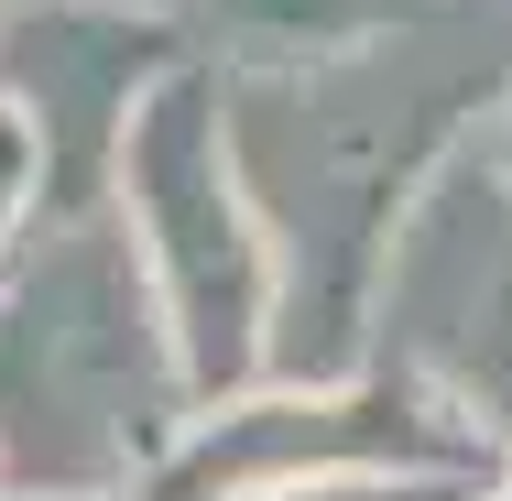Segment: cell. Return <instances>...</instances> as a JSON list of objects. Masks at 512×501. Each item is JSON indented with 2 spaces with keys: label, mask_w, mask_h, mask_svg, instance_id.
<instances>
[{
  "label": "cell",
  "mask_w": 512,
  "mask_h": 501,
  "mask_svg": "<svg viewBox=\"0 0 512 501\" xmlns=\"http://www.w3.org/2000/svg\"><path fill=\"white\" fill-rule=\"evenodd\" d=\"M491 338H502V360H512V284H502V305H491Z\"/></svg>",
  "instance_id": "obj_10"
},
{
  "label": "cell",
  "mask_w": 512,
  "mask_h": 501,
  "mask_svg": "<svg viewBox=\"0 0 512 501\" xmlns=\"http://www.w3.org/2000/svg\"><path fill=\"white\" fill-rule=\"evenodd\" d=\"M480 153H491V175H502V197H512V88H502V109H491V142H480Z\"/></svg>",
  "instance_id": "obj_9"
},
{
  "label": "cell",
  "mask_w": 512,
  "mask_h": 501,
  "mask_svg": "<svg viewBox=\"0 0 512 501\" xmlns=\"http://www.w3.org/2000/svg\"><path fill=\"white\" fill-rule=\"evenodd\" d=\"M207 11L240 44H262L273 66H349L425 22V0H207Z\"/></svg>",
  "instance_id": "obj_6"
},
{
  "label": "cell",
  "mask_w": 512,
  "mask_h": 501,
  "mask_svg": "<svg viewBox=\"0 0 512 501\" xmlns=\"http://www.w3.org/2000/svg\"><path fill=\"white\" fill-rule=\"evenodd\" d=\"M469 120V88H404L393 44L349 66H240L229 77V153L284 262V338L273 382H349L371 284L393 229L436 175V142Z\"/></svg>",
  "instance_id": "obj_1"
},
{
  "label": "cell",
  "mask_w": 512,
  "mask_h": 501,
  "mask_svg": "<svg viewBox=\"0 0 512 501\" xmlns=\"http://www.w3.org/2000/svg\"><path fill=\"white\" fill-rule=\"evenodd\" d=\"M0 501H22V491H0Z\"/></svg>",
  "instance_id": "obj_12"
},
{
  "label": "cell",
  "mask_w": 512,
  "mask_h": 501,
  "mask_svg": "<svg viewBox=\"0 0 512 501\" xmlns=\"http://www.w3.org/2000/svg\"><path fill=\"white\" fill-rule=\"evenodd\" d=\"M186 55L164 0H0V99L55 142V218H109L131 109Z\"/></svg>",
  "instance_id": "obj_5"
},
{
  "label": "cell",
  "mask_w": 512,
  "mask_h": 501,
  "mask_svg": "<svg viewBox=\"0 0 512 501\" xmlns=\"http://www.w3.org/2000/svg\"><path fill=\"white\" fill-rule=\"evenodd\" d=\"M33 218H55V142H44L22 109L0 99V273L22 262Z\"/></svg>",
  "instance_id": "obj_7"
},
{
  "label": "cell",
  "mask_w": 512,
  "mask_h": 501,
  "mask_svg": "<svg viewBox=\"0 0 512 501\" xmlns=\"http://www.w3.org/2000/svg\"><path fill=\"white\" fill-rule=\"evenodd\" d=\"M480 480H316V491H273V501H458Z\"/></svg>",
  "instance_id": "obj_8"
},
{
  "label": "cell",
  "mask_w": 512,
  "mask_h": 501,
  "mask_svg": "<svg viewBox=\"0 0 512 501\" xmlns=\"http://www.w3.org/2000/svg\"><path fill=\"white\" fill-rule=\"evenodd\" d=\"M458 501H512V469H502V480H480V491H458Z\"/></svg>",
  "instance_id": "obj_11"
},
{
  "label": "cell",
  "mask_w": 512,
  "mask_h": 501,
  "mask_svg": "<svg viewBox=\"0 0 512 501\" xmlns=\"http://www.w3.org/2000/svg\"><path fill=\"white\" fill-rule=\"evenodd\" d=\"M186 371L120 218H55L0 273V491L120 501L186 436Z\"/></svg>",
  "instance_id": "obj_2"
},
{
  "label": "cell",
  "mask_w": 512,
  "mask_h": 501,
  "mask_svg": "<svg viewBox=\"0 0 512 501\" xmlns=\"http://www.w3.org/2000/svg\"><path fill=\"white\" fill-rule=\"evenodd\" d=\"M316 480H502V436L382 360L349 382H262L218 414H186L131 501H273Z\"/></svg>",
  "instance_id": "obj_4"
},
{
  "label": "cell",
  "mask_w": 512,
  "mask_h": 501,
  "mask_svg": "<svg viewBox=\"0 0 512 501\" xmlns=\"http://www.w3.org/2000/svg\"><path fill=\"white\" fill-rule=\"evenodd\" d=\"M109 218L142 251V284L164 305L186 403L218 414V403L262 393L273 382V338H284V262H273V229H262L251 186H240L229 77L218 66H175L131 109L120 164H109Z\"/></svg>",
  "instance_id": "obj_3"
}]
</instances>
